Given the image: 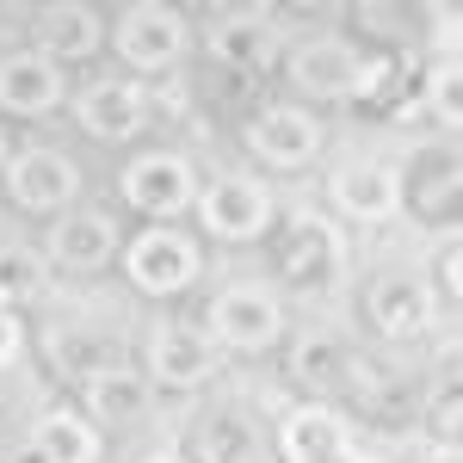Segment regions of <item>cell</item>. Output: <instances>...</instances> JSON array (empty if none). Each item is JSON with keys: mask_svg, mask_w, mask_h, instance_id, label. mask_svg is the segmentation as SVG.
I'll use <instances>...</instances> for the list:
<instances>
[{"mask_svg": "<svg viewBox=\"0 0 463 463\" xmlns=\"http://www.w3.org/2000/svg\"><path fill=\"white\" fill-rule=\"evenodd\" d=\"M198 272H204L198 241L167 229V222H148L143 235L124 241V279L143 290V297H179L185 285H198Z\"/></svg>", "mask_w": 463, "mask_h": 463, "instance_id": "6da1fadb", "label": "cell"}, {"mask_svg": "<svg viewBox=\"0 0 463 463\" xmlns=\"http://www.w3.org/2000/svg\"><path fill=\"white\" fill-rule=\"evenodd\" d=\"M111 43H118V56H124L130 69L161 74L192 50V32H185V13H179V6H167V0H137V6L118 13Z\"/></svg>", "mask_w": 463, "mask_h": 463, "instance_id": "7a4b0ae2", "label": "cell"}, {"mask_svg": "<svg viewBox=\"0 0 463 463\" xmlns=\"http://www.w3.org/2000/svg\"><path fill=\"white\" fill-rule=\"evenodd\" d=\"M118 192H124L130 211H143V216H179L198 204V167L179 148H148L137 161H124Z\"/></svg>", "mask_w": 463, "mask_h": 463, "instance_id": "3957f363", "label": "cell"}, {"mask_svg": "<svg viewBox=\"0 0 463 463\" xmlns=\"http://www.w3.org/2000/svg\"><path fill=\"white\" fill-rule=\"evenodd\" d=\"M321 143H327L321 137V118L309 106H297V99L253 111V124H248V155L260 167H279V174H297L303 161H316Z\"/></svg>", "mask_w": 463, "mask_h": 463, "instance_id": "277c9868", "label": "cell"}, {"mask_svg": "<svg viewBox=\"0 0 463 463\" xmlns=\"http://www.w3.org/2000/svg\"><path fill=\"white\" fill-rule=\"evenodd\" d=\"M285 334V309L266 285H229L211 303V340L229 353H266Z\"/></svg>", "mask_w": 463, "mask_h": 463, "instance_id": "5b68a950", "label": "cell"}, {"mask_svg": "<svg viewBox=\"0 0 463 463\" xmlns=\"http://www.w3.org/2000/svg\"><path fill=\"white\" fill-rule=\"evenodd\" d=\"M198 222L216 241H260L272 229V192L248 174H222L198 192Z\"/></svg>", "mask_w": 463, "mask_h": 463, "instance_id": "8992f818", "label": "cell"}, {"mask_svg": "<svg viewBox=\"0 0 463 463\" xmlns=\"http://www.w3.org/2000/svg\"><path fill=\"white\" fill-rule=\"evenodd\" d=\"M148 118H155V99H148L143 80H93L87 93H74V124L93 137V143H130L143 137Z\"/></svg>", "mask_w": 463, "mask_h": 463, "instance_id": "52a82bcc", "label": "cell"}, {"mask_svg": "<svg viewBox=\"0 0 463 463\" xmlns=\"http://www.w3.org/2000/svg\"><path fill=\"white\" fill-rule=\"evenodd\" d=\"M216 377V340L198 321H161L148 334V383L161 390H198Z\"/></svg>", "mask_w": 463, "mask_h": 463, "instance_id": "ba28073f", "label": "cell"}, {"mask_svg": "<svg viewBox=\"0 0 463 463\" xmlns=\"http://www.w3.org/2000/svg\"><path fill=\"white\" fill-rule=\"evenodd\" d=\"M80 192V167H74L62 148H19L6 161V198L19 211H37V216H56L74 204Z\"/></svg>", "mask_w": 463, "mask_h": 463, "instance_id": "9c48e42d", "label": "cell"}, {"mask_svg": "<svg viewBox=\"0 0 463 463\" xmlns=\"http://www.w3.org/2000/svg\"><path fill=\"white\" fill-rule=\"evenodd\" d=\"M118 222L106 211H62L50 222V241H43V260L50 266H62L74 279H87V272H106L111 260H118Z\"/></svg>", "mask_w": 463, "mask_h": 463, "instance_id": "30bf717a", "label": "cell"}, {"mask_svg": "<svg viewBox=\"0 0 463 463\" xmlns=\"http://www.w3.org/2000/svg\"><path fill=\"white\" fill-rule=\"evenodd\" d=\"M99 43H106V19H99V6H87V0H50V6H37L32 50H37V56H50L56 69H62V62H87V56H99Z\"/></svg>", "mask_w": 463, "mask_h": 463, "instance_id": "8fae6325", "label": "cell"}, {"mask_svg": "<svg viewBox=\"0 0 463 463\" xmlns=\"http://www.w3.org/2000/svg\"><path fill=\"white\" fill-rule=\"evenodd\" d=\"M327 198H334V211L346 216V222L377 229V222H390L402 211V179L383 161H340L327 174Z\"/></svg>", "mask_w": 463, "mask_h": 463, "instance_id": "7c38bea8", "label": "cell"}, {"mask_svg": "<svg viewBox=\"0 0 463 463\" xmlns=\"http://www.w3.org/2000/svg\"><path fill=\"white\" fill-rule=\"evenodd\" d=\"M69 99V74L37 50H6L0 56V111L6 118H50Z\"/></svg>", "mask_w": 463, "mask_h": 463, "instance_id": "4fadbf2b", "label": "cell"}, {"mask_svg": "<svg viewBox=\"0 0 463 463\" xmlns=\"http://www.w3.org/2000/svg\"><path fill=\"white\" fill-rule=\"evenodd\" d=\"M290 87L303 99H353V80H358V50L346 37H316L303 50H290Z\"/></svg>", "mask_w": 463, "mask_h": 463, "instance_id": "5bb4252c", "label": "cell"}, {"mask_svg": "<svg viewBox=\"0 0 463 463\" xmlns=\"http://www.w3.org/2000/svg\"><path fill=\"white\" fill-rule=\"evenodd\" d=\"M216 69H235V74H266L279 62V32L266 25V13H222L204 37Z\"/></svg>", "mask_w": 463, "mask_h": 463, "instance_id": "9a60e30c", "label": "cell"}, {"mask_svg": "<svg viewBox=\"0 0 463 463\" xmlns=\"http://www.w3.org/2000/svg\"><path fill=\"white\" fill-rule=\"evenodd\" d=\"M279 266H285V279L297 290H316L334 279V266H340V229L327 222V216H290L285 229V248H279Z\"/></svg>", "mask_w": 463, "mask_h": 463, "instance_id": "2e32d148", "label": "cell"}, {"mask_svg": "<svg viewBox=\"0 0 463 463\" xmlns=\"http://www.w3.org/2000/svg\"><path fill=\"white\" fill-rule=\"evenodd\" d=\"M279 451L285 463H334L346 451V427H340V414L334 408H290L285 427H279Z\"/></svg>", "mask_w": 463, "mask_h": 463, "instance_id": "e0dca14e", "label": "cell"}, {"mask_svg": "<svg viewBox=\"0 0 463 463\" xmlns=\"http://www.w3.org/2000/svg\"><path fill=\"white\" fill-rule=\"evenodd\" d=\"M192 458L198 463H260L266 458V439H260V427H253L248 414L216 408V414H204L192 427Z\"/></svg>", "mask_w": 463, "mask_h": 463, "instance_id": "ac0fdd59", "label": "cell"}, {"mask_svg": "<svg viewBox=\"0 0 463 463\" xmlns=\"http://www.w3.org/2000/svg\"><path fill=\"white\" fill-rule=\"evenodd\" d=\"M37 463H99V427L80 408H50L32 432Z\"/></svg>", "mask_w": 463, "mask_h": 463, "instance_id": "d6986e66", "label": "cell"}, {"mask_svg": "<svg viewBox=\"0 0 463 463\" xmlns=\"http://www.w3.org/2000/svg\"><path fill=\"white\" fill-rule=\"evenodd\" d=\"M371 321H377V334H390V340H414L432 321L427 285H414V279H377V285H371Z\"/></svg>", "mask_w": 463, "mask_h": 463, "instance_id": "ffe728a7", "label": "cell"}, {"mask_svg": "<svg viewBox=\"0 0 463 463\" xmlns=\"http://www.w3.org/2000/svg\"><path fill=\"white\" fill-rule=\"evenodd\" d=\"M346 371H353V353H346L334 334H303V340L290 346V383H303L309 395L346 390Z\"/></svg>", "mask_w": 463, "mask_h": 463, "instance_id": "44dd1931", "label": "cell"}, {"mask_svg": "<svg viewBox=\"0 0 463 463\" xmlns=\"http://www.w3.org/2000/svg\"><path fill=\"white\" fill-rule=\"evenodd\" d=\"M80 402H87V414H99V420H143L148 377L137 364H111V371H99V377L80 383Z\"/></svg>", "mask_w": 463, "mask_h": 463, "instance_id": "7402d4cb", "label": "cell"}, {"mask_svg": "<svg viewBox=\"0 0 463 463\" xmlns=\"http://www.w3.org/2000/svg\"><path fill=\"white\" fill-rule=\"evenodd\" d=\"M43 272L50 260L25 241H0V309H19V303H37L43 297Z\"/></svg>", "mask_w": 463, "mask_h": 463, "instance_id": "603a6c76", "label": "cell"}, {"mask_svg": "<svg viewBox=\"0 0 463 463\" xmlns=\"http://www.w3.org/2000/svg\"><path fill=\"white\" fill-rule=\"evenodd\" d=\"M427 106L439 111V118H445V124H458V69H451V62H439V69H432V80H427Z\"/></svg>", "mask_w": 463, "mask_h": 463, "instance_id": "cb8c5ba5", "label": "cell"}, {"mask_svg": "<svg viewBox=\"0 0 463 463\" xmlns=\"http://www.w3.org/2000/svg\"><path fill=\"white\" fill-rule=\"evenodd\" d=\"M458 408H463V395L458 390H445L439 402L427 408V427H432V439L445 445V451H458Z\"/></svg>", "mask_w": 463, "mask_h": 463, "instance_id": "d4e9b609", "label": "cell"}, {"mask_svg": "<svg viewBox=\"0 0 463 463\" xmlns=\"http://www.w3.org/2000/svg\"><path fill=\"white\" fill-rule=\"evenodd\" d=\"M25 353V321L13 316V309H0V371H13Z\"/></svg>", "mask_w": 463, "mask_h": 463, "instance_id": "484cf974", "label": "cell"}, {"mask_svg": "<svg viewBox=\"0 0 463 463\" xmlns=\"http://www.w3.org/2000/svg\"><path fill=\"white\" fill-rule=\"evenodd\" d=\"M439 279H445V290H451V297H463V272H458V235L445 241V260H439Z\"/></svg>", "mask_w": 463, "mask_h": 463, "instance_id": "4316f807", "label": "cell"}, {"mask_svg": "<svg viewBox=\"0 0 463 463\" xmlns=\"http://www.w3.org/2000/svg\"><path fill=\"white\" fill-rule=\"evenodd\" d=\"M13 445H19V439H13V420H6V408H0V458H6Z\"/></svg>", "mask_w": 463, "mask_h": 463, "instance_id": "83f0119b", "label": "cell"}, {"mask_svg": "<svg viewBox=\"0 0 463 463\" xmlns=\"http://www.w3.org/2000/svg\"><path fill=\"white\" fill-rule=\"evenodd\" d=\"M334 463H383V458H364V451H340Z\"/></svg>", "mask_w": 463, "mask_h": 463, "instance_id": "f1b7e54d", "label": "cell"}, {"mask_svg": "<svg viewBox=\"0 0 463 463\" xmlns=\"http://www.w3.org/2000/svg\"><path fill=\"white\" fill-rule=\"evenodd\" d=\"M6 161H13V143H6V130H0V174H6Z\"/></svg>", "mask_w": 463, "mask_h": 463, "instance_id": "f546056e", "label": "cell"}, {"mask_svg": "<svg viewBox=\"0 0 463 463\" xmlns=\"http://www.w3.org/2000/svg\"><path fill=\"white\" fill-rule=\"evenodd\" d=\"M143 463H185L179 451H155V458H143Z\"/></svg>", "mask_w": 463, "mask_h": 463, "instance_id": "4dcf8cb0", "label": "cell"}]
</instances>
